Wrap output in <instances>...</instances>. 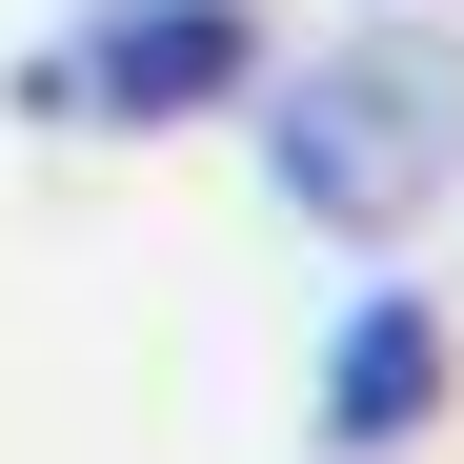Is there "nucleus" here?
Instances as JSON below:
<instances>
[{
    "mask_svg": "<svg viewBox=\"0 0 464 464\" xmlns=\"http://www.w3.org/2000/svg\"><path fill=\"white\" fill-rule=\"evenodd\" d=\"M444 141H464V102L424 82V61H303V82L263 102V182L363 243V222H404L444 182Z\"/></svg>",
    "mask_w": 464,
    "mask_h": 464,
    "instance_id": "nucleus-1",
    "label": "nucleus"
},
{
    "mask_svg": "<svg viewBox=\"0 0 464 464\" xmlns=\"http://www.w3.org/2000/svg\"><path fill=\"white\" fill-rule=\"evenodd\" d=\"M263 82V21L243 0H102L82 61H41V102H102V121H202Z\"/></svg>",
    "mask_w": 464,
    "mask_h": 464,
    "instance_id": "nucleus-2",
    "label": "nucleus"
},
{
    "mask_svg": "<svg viewBox=\"0 0 464 464\" xmlns=\"http://www.w3.org/2000/svg\"><path fill=\"white\" fill-rule=\"evenodd\" d=\"M404 424H444V303L424 283H363L343 343H324V444H404Z\"/></svg>",
    "mask_w": 464,
    "mask_h": 464,
    "instance_id": "nucleus-3",
    "label": "nucleus"
}]
</instances>
